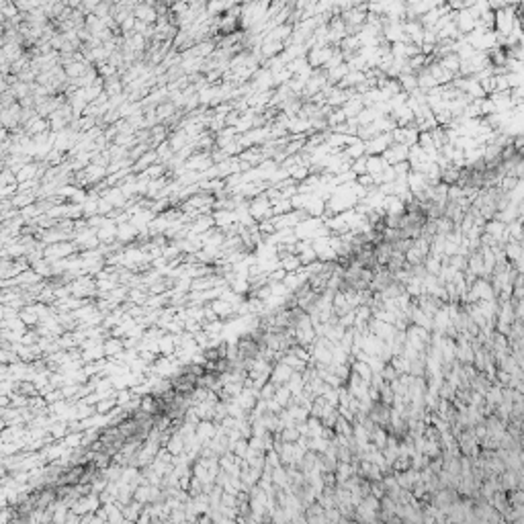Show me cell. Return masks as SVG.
Masks as SVG:
<instances>
[{
  "label": "cell",
  "mask_w": 524,
  "mask_h": 524,
  "mask_svg": "<svg viewBox=\"0 0 524 524\" xmlns=\"http://www.w3.org/2000/svg\"><path fill=\"white\" fill-rule=\"evenodd\" d=\"M504 252H506V258H508L510 262H516V260L524 254V248L520 246V242H508V244L504 246Z\"/></svg>",
  "instance_id": "obj_4"
},
{
  "label": "cell",
  "mask_w": 524,
  "mask_h": 524,
  "mask_svg": "<svg viewBox=\"0 0 524 524\" xmlns=\"http://www.w3.org/2000/svg\"><path fill=\"white\" fill-rule=\"evenodd\" d=\"M352 172L354 174H358V176H365L367 174V158H358V160H354V164H352Z\"/></svg>",
  "instance_id": "obj_6"
},
{
  "label": "cell",
  "mask_w": 524,
  "mask_h": 524,
  "mask_svg": "<svg viewBox=\"0 0 524 524\" xmlns=\"http://www.w3.org/2000/svg\"><path fill=\"white\" fill-rule=\"evenodd\" d=\"M391 146H393V131L391 133L377 135V137H373V140H369L367 142V151H369V156H383Z\"/></svg>",
  "instance_id": "obj_2"
},
{
  "label": "cell",
  "mask_w": 524,
  "mask_h": 524,
  "mask_svg": "<svg viewBox=\"0 0 524 524\" xmlns=\"http://www.w3.org/2000/svg\"><path fill=\"white\" fill-rule=\"evenodd\" d=\"M518 183H520V178H516V176H504L502 183H500V190L508 195V192H512L516 188Z\"/></svg>",
  "instance_id": "obj_5"
},
{
  "label": "cell",
  "mask_w": 524,
  "mask_h": 524,
  "mask_svg": "<svg viewBox=\"0 0 524 524\" xmlns=\"http://www.w3.org/2000/svg\"><path fill=\"white\" fill-rule=\"evenodd\" d=\"M330 60H332V49L330 47H313L309 53L311 66H326Z\"/></svg>",
  "instance_id": "obj_3"
},
{
  "label": "cell",
  "mask_w": 524,
  "mask_h": 524,
  "mask_svg": "<svg viewBox=\"0 0 524 524\" xmlns=\"http://www.w3.org/2000/svg\"><path fill=\"white\" fill-rule=\"evenodd\" d=\"M137 17H140V19H144V21H148V19L151 21V19H154V12H151L150 8H146V6H142L140 10H137Z\"/></svg>",
  "instance_id": "obj_7"
},
{
  "label": "cell",
  "mask_w": 524,
  "mask_h": 524,
  "mask_svg": "<svg viewBox=\"0 0 524 524\" xmlns=\"http://www.w3.org/2000/svg\"><path fill=\"white\" fill-rule=\"evenodd\" d=\"M516 6H506L504 10H498L495 12V29H498V35L500 37H508L510 33L514 31V27H516Z\"/></svg>",
  "instance_id": "obj_1"
}]
</instances>
